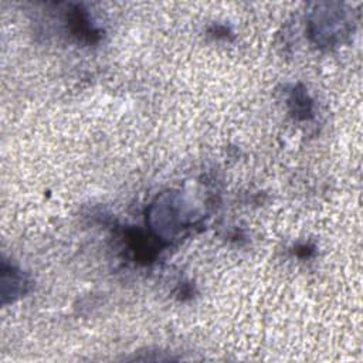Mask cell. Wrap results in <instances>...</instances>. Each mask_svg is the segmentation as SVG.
<instances>
[{
  "label": "cell",
  "mask_w": 363,
  "mask_h": 363,
  "mask_svg": "<svg viewBox=\"0 0 363 363\" xmlns=\"http://www.w3.org/2000/svg\"><path fill=\"white\" fill-rule=\"evenodd\" d=\"M346 26V18L339 9L333 10L332 4H322L319 10H316L312 27L313 35L318 43L320 44H332L335 43L339 35H343Z\"/></svg>",
  "instance_id": "cell-2"
},
{
  "label": "cell",
  "mask_w": 363,
  "mask_h": 363,
  "mask_svg": "<svg viewBox=\"0 0 363 363\" xmlns=\"http://www.w3.org/2000/svg\"><path fill=\"white\" fill-rule=\"evenodd\" d=\"M186 213L177 194L163 193L149 208V224L156 237L172 238L187 225Z\"/></svg>",
  "instance_id": "cell-1"
},
{
  "label": "cell",
  "mask_w": 363,
  "mask_h": 363,
  "mask_svg": "<svg viewBox=\"0 0 363 363\" xmlns=\"http://www.w3.org/2000/svg\"><path fill=\"white\" fill-rule=\"evenodd\" d=\"M292 104H294V112H296V115L303 113V116H306L305 113H309V101L303 92L295 91L292 95Z\"/></svg>",
  "instance_id": "cell-3"
}]
</instances>
